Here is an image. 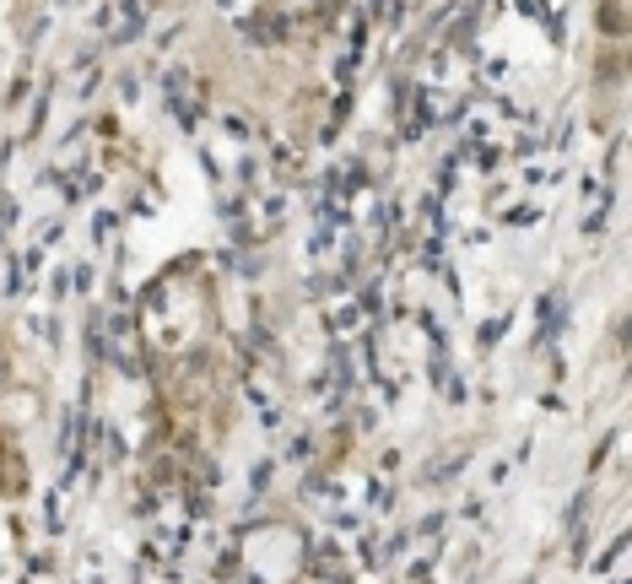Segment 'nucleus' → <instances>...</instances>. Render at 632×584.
Here are the masks:
<instances>
[{
  "instance_id": "nucleus-2",
  "label": "nucleus",
  "mask_w": 632,
  "mask_h": 584,
  "mask_svg": "<svg viewBox=\"0 0 632 584\" xmlns=\"http://www.w3.org/2000/svg\"><path fill=\"white\" fill-rule=\"evenodd\" d=\"M222 130H227V136H233V141H249V125H244V119H238V114H227V119H222Z\"/></svg>"
},
{
  "instance_id": "nucleus-4",
  "label": "nucleus",
  "mask_w": 632,
  "mask_h": 584,
  "mask_svg": "<svg viewBox=\"0 0 632 584\" xmlns=\"http://www.w3.org/2000/svg\"><path fill=\"white\" fill-rule=\"evenodd\" d=\"M217 6H222V11H238V6H244V0H217Z\"/></svg>"
},
{
  "instance_id": "nucleus-1",
  "label": "nucleus",
  "mask_w": 632,
  "mask_h": 584,
  "mask_svg": "<svg viewBox=\"0 0 632 584\" xmlns=\"http://www.w3.org/2000/svg\"><path fill=\"white\" fill-rule=\"evenodd\" d=\"M141 28H146V6H141V0H119V17H114L109 44H130V38H141Z\"/></svg>"
},
{
  "instance_id": "nucleus-3",
  "label": "nucleus",
  "mask_w": 632,
  "mask_h": 584,
  "mask_svg": "<svg viewBox=\"0 0 632 584\" xmlns=\"http://www.w3.org/2000/svg\"><path fill=\"white\" fill-rule=\"evenodd\" d=\"M119 98H125V103H136V98H141V87H136V76H119Z\"/></svg>"
}]
</instances>
